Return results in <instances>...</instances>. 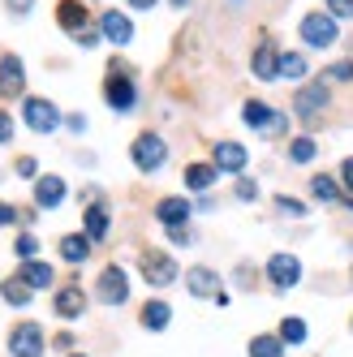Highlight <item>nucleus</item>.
I'll return each instance as SVG.
<instances>
[{
    "label": "nucleus",
    "mask_w": 353,
    "mask_h": 357,
    "mask_svg": "<svg viewBox=\"0 0 353 357\" xmlns=\"http://www.w3.org/2000/svg\"><path fill=\"white\" fill-rule=\"evenodd\" d=\"M130 155H134V164H138L142 172H156V168L168 160V146H164L160 134H138L134 146H130Z\"/></svg>",
    "instance_id": "nucleus-1"
},
{
    "label": "nucleus",
    "mask_w": 353,
    "mask_h": 357,
    "mask_svg": "<svg viewBox=\"0 0 353 357\" xmlns=\"http://www.w3.org/2000/svg\"><path fill=\"white\" fill-rule=\"evenodd\" d=\"M336 17L332 13H306L301 17V39H306L310 47H332L336 43Z\"/></svg>",
    "instance_id": "nucleus-2"
},
{
    "label": "nucleus",
    "mask_w": 353,
    "mask_h": 357,
    "mask_svg": "<svg viewBox=\"0 0 353 357\" xmlns=\"http://www.w3.org/2000/svg\"><path fill=\"white\" fill-rule=\"evenodd\" d=\"M22 116H27V125H31L35 134H52L57 125H61L57 104H47V99H27V104H22Z\"/></svg>",
    "instance_id": "nucleus-3"
},
{
    "label": "nucleus",
    "mask_w": 353,
    "mask_h": 357,
    "mask_svg": "<svg viewBox=\"0 0 353 357\" xmlns=\"http://www.w3.org/2000/svg\"><path fill=\"white\" fill-rule=\"evenodd\" d=\"M99 301H108V305H121L125 297H130V280H125L121 267H104L99 271V284H95Z\"/></svg>",
    "instance_id": "nucleus-4"
},
{
    "label": "nucleus",
    "mask_w": 353,
    "mask_h": 357,
    "mask_svg": "<svg viewBox=\"0 0 353 357\" xmlns=\"http://www.w3.org/2000/svg\"><path fill=\"white\" fill-rule=\"evenodd\" d=\"M267 280L276 289H293L301 280V263L293 259V254H271V259H267Z\"/></svg>",
    "instance_id": "nucleus-5"
},
{
    "label": "nucleus",
    "mask_w": 353,
    "mask_h": 357,
    "mask_svg": "<svg viewBox=\"0 0 353 357\" xmlns=\"http://www.w3.org/2000/svg\"><path fill=\"white\" fill-rule=\"evenodd\" d=\"M186 289H190L194 297H216V305H229V297H224V289H220V275L207 271V267H194V271L186 275Z\"/></svg>",
    "instance_id": "nucleus-6"
},
{
    "label": "nucleus",
    "mask_w": 353,
    "mask_h": 357,
    "mask_svg": "<svg viewBox=\"0 0 353 357\" xmlns=\"http://www.w3.org/2000/svg\"><path fill=\"white\" fill-rule=\"evenodd\" d=\"M9 353H13V357H39V353H43V331H39L35 323L13 327V336H9Z\"/></svg>",
    "instance_id": "nucleus-7"
},
{
    "label": "nucleus",
    "mask_w": 353,
    "mask_h": 357,
    "mask_svg": "<svg viewBox=\"0 0 353 357\" xmlns=\"http://www.w3.org/2000/svg\"><path fill=\"white\" fill-rule=\"evenodd\" d=\"M104 95H108V108H117V112H130V108L138 104V95H134V82H130V78H121V73H112V78H108Z\"/></svg>",
    "instance_id": "nucleus-8"
},
{
    "label": "nucleus",
    "mask_w": 353,
    "mask_h": 357,
    "mask_svg": "<svg viewBox=\"0 0 353 357\" xmlns=\"http://www.w3.org/2000/svg\"><path fill=\"white\" fill-rule=\"evenodd\" d=\"M22 86H27V69H22L17 56H5L0 61V95L13 99V95H22Z\"/></svg>",
    "instance_id": "nucleus-9"
},
{
    "label": "nucleus",
    "mask_w": 353,
    "mask_h": 357,
    "mask_svg": "<svg viewBox=\"0 0 353 357\" xmlns=\"http://www.w3.org/2000/svg\"><path fill=\"white\" fill-rule=\"evenodd\" d=\"M142 275L151 280V284H172V280H176V263L168 259V254H147V259H142Z\"/></svg>",
    "instance_id": "nucleus-10"
},
{
    "label": "nucleus",
    "mask_w": 353,
    "mask_h": 357,
    "mask_svg": "<svg viewBox=\"0 0 353 357\" xmlns=\"http://www.w3.org/2000/svg\"><path fill=\"white\" fill-rule=\"evenodd\" d=\"M250 69H255V78H280V56H276V47H271V39H263L259 47H255V65H250Z\"/></svg>",
    "instance_id": "nucleus-11"
},
{
    "label": "nucleus",
    "mask_w": 353,
    "mask_h": 357,
    "mask_svg": "<svg viewBox=\"0 0 353 357\" xmlns=\"http://www.w3.org/2000/svg\"><path fill=\"white\" fill-rule=\"evenodd\" d=\"M57 22H61L73 39L82 35V26H91V22H87V9L78 5V0H61V5H57Z\"/></svg>",
    "instance_id": "nucleus-12"
},
{
    "label": "nucleus",
    "mask_w": 353,
    "mask_h": 357,
    "mask_svg": "<svg viewBox=\"0 0 353 357\" xmlns=\"http://www.w3.org/2000/svg\"><path fill=\"white\" fill-rule=\"evenodd\" d=\"M216 168L220 172H241L246 168V146L241 142H216Z\"/></svg>",
    "instance_id": "nucleus-13"
},
{
    "label": "nucleus",
    "mask_w": 353,
    "mask_h": 357,
    "mask_svg": "<svg viewBox=\"0 0 353 357\" xmlns=\"http://www.w3.org/2000/svg\"><path fill=\"white\" fill-rule=\"evenodd\" d=\"M99 26H104V39H112V43H130L134 39V26H130V17L125 13H104V22H99Z\"/></svg>",
    "instance_id": "nucleus-14"
},
{
    "label": "nucleus",
    "mask_w": 353,
    "mask_h": 357,
    "mask_svg": "<svg viewBox=\"0 0 353 357\" xmlns=\"http://www.w3.org/2000/svg\"><path fill=\"white\" fill-rule=\"evenodd\" d=\"M156 215H160L168 228H181V224L190 220V198H164L160 207H156Z\"/></svg>",
    "instance_id": "nucleus-15"
},
{
    "label": "nucleus",
    "mask_w": 353,
    "mask_h": 357,
    "mask_svg": "<svg viewBox=\"0 0 353 357\" xmlns=\"http://www.w3.org/2000/svg\"><path fill=\"white\" fill-rule=\"evenodd\" d=\"M61 198H65V181H61V176H39V181H35V202H39V207H57Z\"/></svg>",
    "instance_id": "nucleus-16"
},
{
    "label": "nucleus",
    "mask_w": 353,
    "mask_h": 357,
    "mask_svg": "<svg viewBox=\"0 0 353 357\" xmlns=\"http://www.w3.org/2000/svg\"><path fill=\"white\" fill-rule=\"evenodd\" d=\"M87 237L91 241L108 237V207H104V202H91V207H87Z\"/></svg>",
    "instance_id": "nucleus-17"
},
{
    "label": "nucleus",
    "mask_w": 353,
    "mask_h": 357,
    "mask_svg": "<svg viewBox=\"0 0 353 357\" xmlns=\"http://www.w3.org/2000/svg\"><path fill=\"white\" fill-rule=\"evenodd\" d=\"M323 104H327V86H323V82H315V86H306V91L297 95V112H301V116H310V112H319Z\"/></svg>",
    "instance_id": "nucleus-18"
},
{
    "label": "nucleus",
    "mask_w": 353,
    "mask_h": 357,
    "mask_svg": "<svg viewBox=\"0 0 353 357\" xmlns=\"http://www.w3.org/2000/svg\"><path fill=\"white\" fill-rule=\"evenodd\" d=\"M168 319H172L168 301H147V305H142V327H151V331H164V327H168Z\"/></svg>",
    "instance_id": "nucleus-19"
},
{
    "label": "nucleus",
    "mask_w": 353,
    "mask_h": 357,
    "mask_svg": "<svg viewBox=\"0 0 353 357\" xmlns=\"http://www.w3.org/2000/svg\"><path fill=\"white\" fill-rule=\"evenodd\" d=\"M22 280H27V284L31 289H47V284H52V267H47V263H22V271H17Z\"/></svg>",
    "instance_id": "nucleus-20"
},
{
    "label": "nucleus",
    "mask_w": 353,
    "mask_h": 357,
    "mask_svg": "<svg viewBox=\"0 0 353 357\" xmlns=\"http://www.w3.org/2000/svg\"><path fill=\"white\" fill-rule=\"evenodd\" d=\"M0 297H5L9 305H27L31 301V284L22 275H13V280H5V284H0Z\"/></svg>",
    "instance_id": "nucleus-21"
},
{
    "label": "nucleus",
    "mask_w": 353,
    "mask_h": 357,
    "mask_svg": "<svg viewBox=\"0 0 353 357\" xmlns=\"http://www.w3.org/2000/svg\"><path fill=\"white\" fill-rule=\"evenodd\" d=\"M216 172H220L216 164H190V168H186V185H190V190H207V185L216 181Z\"/></svg>",
    "instance_id": "nucleus-22"
},
{
    "label": "nucleus",
    "mask_w": 353,
    "mask_h": 357,
    "mask_svg": "<svg viewBox=\"0 0 353 357\" xmlns=\"http://www.w3.org/2000/svg\"><path fill=\"white\" fill-rule=\"evenodd\" d=\"M82 305H87V301H82V293H78V289H61V293H57V314H61V319L82 314Z\"/></svg>",
    "instance_id": "nucleus-23"
},
{
    "label": "nucleus",
    "mask_w": 353,
    "mask_h": 357,
    "mask_svg": "<svg viewBox=\"0 0 353 357\" xmlns=\"http://www.w3.org/2000/svg\"><path fill=\"white\" fill-rule=\"evenodd\" d=\"M306 56H301V52H285L280 56V78H289V82H301V78H306Z\"/></svg>",
    "instance_id": "nucleus-24"
},
{
    "label": "nucleus",
    "mask_w": 353,
    "mask_h": 357,
    "mask_svg": "<svg viewBox=\"0 0 353 357\" xmlns=\"http://www.w3.org/2000/svg\"><path fill=\"white\" fill-rule=\"evenodd\" d=\"M87 254H91V237H65L61 241V259L65 263H82Z\"/></svg>",
    "instance_id": "nucleus-25"
},
{
    "label": "nucleus",
    "mask_w": 353,
    "mask_h": 357,
    "mask_svg": "<svg viewBox=\"0 0 353 357\" xmlns=\"http://www.w3.org/2000/svg\"><path fill=\"white\" fill-rule=\"evenodd\" d=\"M241 116H246V125H255V130H267V125H271V108L267 104H259V99H250V104L241 108Z\"/></svg>",
    "instance_id": "nucleus-26"
},
{
    "label": "nucleus",
    "mask_w": 353,
    "mask_h": 357,
    "mask_svg": "<svg viewBox=\"0 0 353 357\" xmlns=\"http://www.w3.org/2000/svg\"><path fill=\"white\" fill-rule=\"evenodd\" d=\"M310 194H315L319 202H336V198H340V185L332 181V176H323V172H319L315 181H310Z\"/></svg>",
    "instance_id": "nucleus-27"
},
{
    "label": "nucleus",
    "mask_w": 353,
    "mask_h": 357,
    "mask_svg": "<svg viewBox=\"0 0 353 357\" xmlns=\"http://www.w3.org/2000/svg\"><path fill=\"white\" fill-rule=\"evenodd\" d=\"M280 336H255L250 340V357H280Z\"/></svg>",
    "instance_id": "nucleus-28"
},
{
    "label": "nucleus",
    "mask_w": 353,
    "mask_h": 357,
    "mask_svg": "<svg viewBox=\"0 0 353 357\" xmlns=\"http://www.w3.org/2000/svg\"><path fill=\"white\" fill-rule=\"evenodd\" d=\"M280 340L285 344H301V340H306V323H301V319H285L280 323Z\"/></svg>",
    "instance_id": "nucleus-29"
},
{
    "label": "nucleus",
    "mask_w": 353,
    "mask_h": 357,
    "mask_svg": "<svg viewBox=\"0 0 353 357\" xmlns=\"http://www.w3.org/2000/svg\"><path fill=\"white\" fill-rule=\"evenodd\" d=\"M289 160H293V164H306V160H315V142H310V138H293V146H289Z\"/></svg>",
    "instance_id": "nucleus-30"
},
{
    "label": "nucleus",
    "mask_w": 353,
    "mask_h": 357,
    "mask_svg": "<svg viewBox=\"0 0 353 357\" xmlns=\"http://www.w3.org/2000/svg\"><path fill=\"white\" fill-rule=\"evenodd\" d=\"M13 250H17V259H27V263H31V254H35V250H39V241H35V237H31V233H22V237H17V245H13Z\"/></svg>",
    "instance_id": "nucleus-31"
},
{
    "label": "nucleus",
    "mask_w": 353,
    "mask_h": 357,
    "mask_svg": "<svg viewBox=\"0 0 353 357\" xmlns=\"http://www.w3.org/2000/svg\"><path fill=\"white\" fill-rule=\"evenodd\" d=\"M327 13L332 17H353V0H327Z\"/></svg>",
    "instance_id": "nucleus-32"
},
{
    "label": "nucleus",
    "mask_w": 353,
    "mask_h": 357,
    "mask_svg": "<svg viewBox=\"0 0 353 357\" xmlns=\"http://www.w3.org/2000/svg\"><path fill=\"white\" fill-rule=\"evenodd\" d=\"M255 194H259V185H255V181H246V176H241V181H237V198H241V202H250Z\"/></svg>",
    "instance_id": "nucleus-33"
},
{
    "label": "nucleus",
    "mask_w": 353,
    "mask_h": 357,
    "mask_svg": "<svg viewBox=\"0 0 353 357\" xmlns=\"http://www.w3.org/2000/svg\"><path fill=\"white\" fill-rule=\"evenodd\" d=\"M332 78H340V82H349V78H353V61H340V65L332 69Z\"/></svg>",
    "instance_id": "nucleus-34"
},
{
    "label": "nucleus",
    "mask_w": 353,
    "mask_h": 357,
    "mask_svg": "<svg viewBox=\"0 0 353 357\" xmlns=\"http://www.w3.org/2000/svg\"><path fill=\"white\" fill-rule=\"evenodd\" d=\"M17 176H35V160H31V155L17 160Z\"/></svg>",
    "instance_id": "nucleus-35"
},
{
    "label": "nucleus",
    "mask_w": 353,
    "mask_h": 357,
    "mask_svg": "<svg viewBox=\"0 0 353 357\" xmlns=\"http://www.w3.org/2000/svg\"><path fill=\"white\" fill-rule=\"evenodd\" d=\"M9 138H13V121L0 112V142H9Z\"/></svg>",
    "instance_id": "nucleus-36"
},
{
    "label": "nucleus",
    "mask_w": 353,
    "mask_h": 357,
    "mask_svg": "<svg viewBox=\"0 0 353 357\" xmlns=\"http://www.w3.org/2000/svg\"><path fill=\"white\" fill-rule=\"evenodd\" d=\"M168 237H172L176 245H186V241H190V233H186V224H181V228H168Z\"/></svg>",
    "instance_id": "nucleus-37"
},
{
    "label": "nucleus",
    "mask_w": 353,
    "mask_h": 357,
    "mask_svg": "<svg viewBox=\"0 0 353 357\" xmlns=\"http://www.w3.org/2000/svg\"><path fill=\"white\" fill-rule=\"evenodd\" d=\"M280 130H285V116H280V112H276V116H271V125H267V130H263V134H280Z\"/></svg>",
    "instance_id": "nucleus-38"
},
{
    "label": "nucleus",
    "mask_w": 353,
    "mask_h": 357,
    "mask_svg": "<svg viewBox=\"0 0 353 357\" xmlns=\"http://www.w3.org/2000/svg\"><path fill=\"white\" fill-rule=\"evenodd\" d=\"M31 5H35V0H9V9H13V13H31Z\"/></svg>",
    "instance_id": "nucleus-39"
},
{
    "label": "nucleus",
    "mask_w": 353,
    "mask_h": 357,
    "mask_svg": "<svg viewBox=\"0 0 353 357\" xmlns=\"http://www.w3.org/2000/svg\"><path fill=\"white\" fill-rule=\"evenodd\" d=\"M17 220V211L13 207H5V202H0V224H13Z\"/></svg>",
    "instance_id": "nucleus-40"
},
{
    "label": "nucleus",
    "mask_w": 353,
    "mask_h": 357,
    "mask_svg": "<svg viewBox=\"0 0 353 357\" xmlns=\"http://www.w3.org/2000/svg\"><path fill=\"white\" fill-rule=\"evenodd\" d=\"M345 185H349V190H353V155H349V160H345Z\"/></svg>",
    "instance_id": "nucleus-41"
},
{
    "label": "nucleus",
    "mask_w": 353,
    "mask_h": 357,
    "mask_svg": "<svg viewBox=\"0 0 353 357\" xmlns=\"http://www.w3.org/2000/svg\"><path fill=\"white\" fill-rule=\"evenodd\" d=\"M130 5H134V9H151V5H156V0H130Z\"/></svg>",
    "instance_id": "nucleus-42"
},
{
    "label": "nucleus",
    "mask_w": 353,
    "mask_h": 357,
    "mask_svg": "<svg viewBox=\"0 0 353 357\" xmlns=\"http://www.w3.org/2000/svg\"><path fill=\"white\" fill-rule=\"evenodd\" d=\"M73 357H78V353H73Z\"/></svg>",
    "instance_id": "nucleus-43"
}]
</instances>
